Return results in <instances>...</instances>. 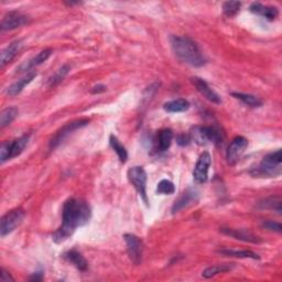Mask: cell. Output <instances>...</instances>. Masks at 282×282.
<instances>
[{
    "instance_id": "1",
    "label": "cell",
    "mask_w": 282,
    "mask_h": 282,
    "mask_svg": "<svg viewBox=\"0 0 282 282\" xmlns=\"http://www.w3.org/2000/svg\"><path fill=\"white\" fill-rule=\"evenodd\" d=\"M92 216L91 207L85 201L69 199L64 203L62 212V225L53 234L52 239L57 244H61L70 238L76 228L89 223Z\"/></svg>"
},
{
    "instance_id": "2",
    "label": "cell",
    "mask_w": 282,
    "mask_h": 282,
    "mask_svg": "<svg viewBox=\"0 0 282 282\" xmlns=\"http://www.w3.org/2000/svg\"><path fill=\"white\" fill-rule=\"evenodd\" d=\"M172 51L181 62L192 66H202L205 59L201 53L196 43L187 37H171Z\"/></svg>"
},
{
    "instance_id": "3",
    "label": "cell",
    "mask_w": 282,
    "mask_h": 282,
    "mask_svg": "<svg viewBox=\"0 0 282 282\" xmlns=\"http://www.w3.org/2000/svg\"><path fill=\"white\" fill-rule=\"evenodd\" d=\"M282 158L281 150H277L271 153H268L264 157L257 167L251 170V176L255 178H276L279 177L282 172Z\"/></svg>"
},
{
    "instance_id": "4",
    "label": "cell",
    "mask_w": 282,
    "mask_h": 282,
    "mask_svg": "<svg viewBox=\"0 0 282 282\" xmlns=\"http://www.w3.org/2000/svg\"><path fill=\"white\" fill-rule=\"evenodd\" d=\"M190 139L199 146H206L209 144H219L221 141L220 133L213 127L196 126L190 132Z\"/></svg>"
},
{
    "instance_id": "5",
    "label": "cell",
    "mask_w": 282,
    "mask_h": 282,
    "mask_svg": "<svg viewBox=\"0 0 282 282\" xmlns=\"http://www.w3.org/2000/svg\"><path fill=\"white\" fill-rule=\"evenodd\" d=\"M30 139V135H23L20 138L8 141V143H4L2 145V149H0V159H2V162H6L7 160H11L20 156L25 149V147L28 146Z\"/></svg>"
},
{
    "instance_id": "6",
    "label": "cell",
    "mask_w": 282,
    "mask_h": 282,
    "mask_svg": "<svg viewBox=\"0 0 282 282\" xmlns=\"http://www.w3.org/2000/svg\"><path fill=\"white\" fill-rule=\"evenodd\" d=\"M129 182L135 186V189L139 193V195L145 201V203L148 204V196H147V172L144 169V166L136 165L132 166L127 173Z\"/></svg>"
},
{
    "instance_id": "7",
    "label": "cell",
    "mask_w": 282,
    "mask_h": 282,
    "mask_svg": "<svg viewBox=\"0 0 282 282\" xmlns=\"http://www.w3.org/2000/svg\"><path fill=\"white\" fill-rule=\"evenodd\" d=\"M90 123V119L87 118H80V119H76V120H73V122L71 123H68L65 126H63L61 129H60L54 137H53L50 141V149L53 150L55 149V148L61 145L63 141L68 138L70 135H72V133L79 129V128H83V127H85L86 125H89Z\"/></svg>"
},
{
    "instance_id": "8",
    "label": "cell",
    "mask_w": 282,
    "mask_h": 282,
    "mask_svg": "<svg viewBox=\"0 0 282 282\" xmlns=\"http://www.w3.org/2000/svg\"><path fill=\"white\" fill-rule=\"evenodd\" d=\"M24 215L25 213L22 209H15L4 215L0 221V236L5 237L15 231L22 223Z\"/></svg>"
},
{
    "instance_id": "9",
    "label": "cell",
    "mask_w": 282,
    "mask_h": 282,
    "mask_svg": "<svg viewBox=\"0 0 282 282\" xmlns=\"http://www.w3.org/2000/svg\"><path fill=\"white\" fill-rule=\"evenodd\" d=\"M124 239L126 241L127 251H128L130 260L135 265H140L144 255L143 240L132 234H125Z\"/></svg>"
},
{
    "instance_id": "10",
    "label": "cell",
    "mask_w": 282,
    "mask_h": 282,
    "mask_svg": "<svg viewBox=\"0 0 282 282\" xmlns=\"http://www.w3.org/2000/svg\"><path fill=\"white\" fill-rule=\"evenodd\" d=\"M247 147H248V140L245 137L238 136L236 138H234L230 146H228L227 152H226V159L228 164L231 165L236 164L239 161V159L241 158V156L244 154Z\"/></svg>"
},
{
    "instance_id": "11",
    "label": "cell",
    "mask_w": 282,
    "mask_h": 282,
    "mask_svg": "<svg viewBox=\"0 0 282 282\" xmlns=\"http://www.w3.org/2000/svg\"><path fill=\"white\" fill-rule=\"evenodd\" d=\"M212 163V158L211 154L204 151L202 154H201L195 167H194L193 171V178L194 181L199 184H203L205 183L207 179H209V170Z\"/></svg>"
},
{
    "instance_id": "12",
    "label": "cell",
    "mask_w": 282,
    "mask_h": 282,
    "mask_svg": "<svg viewBox=\"0 0 282 282\" xmlns=\"http://www.w3.org/2000/svg\"><path fill=\"white\" fill-rule=\"evenodd\" d=\"M29 22V17L18 11H10L4 17L2 21V30L8 31L17 29Z\"/></svg>"
},
{
    "instance_id": "13",
    "label": "cell",
    "mask_w": 282,
    "mask_h": 282,
    "mask_svg": "<svg viewBox=\"0 0 282 282\" xmlns=\"http://www.w3.org/2000/svg\"><path fill=\"white\" fill-rule=\"evenodd\" d=\"M200 199V194L196 190L194 189H187L186 191H184L182 194H181V196L174 202L173 206H172V213L176 214L179 213L180 211H182L186 207H189L193 204H195Z\"/></svg>"
},
{
    "instance_id": "14",
    "label": "cell",
    "mask_w": 282,
    "mask_h": 282,
    "mask_svg": "<svg viewBox=\"0 0 282 282\" xmlns=\"http://www.w3.org/2000/svg\"><path fill=\"white\" fill-rule=\"evenodd\" d=\"M220 232L226 236L233 237L235 239H238L245 243H251V244H259L261 243L260 237L257 235L252 234L251 232L247 230H235V228H220Z\"/></svg>"
},
{
    "instance_id": "15",
    "label": "cell",
    "mask_w": 282,
    "mask_h": 282,
    "mask_svg": "<svg viewBox=\"0 0 282 282\" xmlns=\"http://www.w3.org/2000/svg\"><path fill=\"white\" fill-rule=\"evenodd\" d=\"M191 82L192 84L196 87V90L202 94V95L206 98L209 99L210 102L212 103H215V104H220L221 103V99L219 97L218 94L215 92L214 90H212L210 85L207 84L205 80L203 78H200V77H192L191 78Z\"/></svg>"
},
{
    "instance_id": "16",
    "label": "cell",
    "mask_w": 282,
    "mask_h": 282,
    "mask_svg": "<svg viewBox=\"0 0 282 282\" xmlns=\"http://www.w3.org/2000/svg\"><path fill=\"white\" fill-rule=\"evenodd\" d=\"M249 10H250V12L255 13V15H259L261 17H264L267 20H269V21H273V20H276L279 15V11L276 7L264 6L259 3L251 4L249 7Z\"/></svg>"
},
{
    "instance_id": "17",
    "label": "cell",
    "mask_w": 282,
    "mask_h": 282,
    "mask_svg": "<svg viewBox=\"0 0 282 282\" xmlns=\"http://www.w3.org/2000/svg\"><path fill=\"white\" fill-rule=\"evenodd\" d=\"M23 43L21 40H17V41H13L10 43L6 49L3 50L2 52V57H0V63H2V66H5L8 63H10L13 59H15L20 50L22 49Z\"/></svg>"
},
{
    "instance_id": "18",
    "label": "cell",
    "mask_w": 282,
    "mask_h": 282,
    "mask_svg": "<svg viewBox=\"0 0 282 282\" xmlns=\"http://www.w3.org/2000/svg\"><path fill=\"white\" fill-rule=\"evenodd\" d=\"M52 49H45L43 51H41L40 53H38L37 57L32 58L31 60H29V61H26L25 63H23L21 66L19 68V71L20 72H26V71H30L31 69L36 68V66L42 64L43 62H45L46 60H48L51 55H52Z\"/></svg>"
},
{
    "instance_id": "19",
    "label": "cell",
    "mask_w": 282,
    "mask_h": 282,
    "mask_svg": "<svg viewBox=\"0 0 282 282\" xmlns=\"http://www.w3.org/2000/svg\"><path fill=\"white\" fill-rule=\"evenodd\" d=\"M36 76H37V73H35V72L28 73L24 77L20 78V79L17 80V82L11 84L8 87V90H7V94H8L9 96H17L18 94H20L22 92V90L24 89L26 85L32 82L33 78H35Z\"/></svg>"
},
{
    "instance_id": "20",
    "label": "cell",
    "mask_w": 282,
    "mask_h": 282,
    "mask_svg": "<svg viewBox=\"0 0 282 282\" xmlns=\"http://www.w3.org/2000/svg\"><path fill=\"white\" fill-rule=\"evenodd\" d=\"M163 108L165 111L172 112V114L183 112L190 108V103H189V100H186L184 98H178V99H173V100H170V102L165 103Z\"/></svg>"
},
{
    "instance_id": "21",
    "label": "cell",
    "mask_w": 282,
    "mask_h": 282,
    "mask_svg": "<svg viewBox=\"0 0 282 282\" xmlns=\"http://www.w3.org/2000/svg\"><path fill=\"white\" fill-rule=\"evenodd\" d=\"M65 258L68 259L70 263L75 266L79 271H86L89 269V263L86 259L82 256V253H79L77 250H70L65 253Z\"/></svg>"
},
{
    "instance_id": "22",
    "label": "cell",
    "mask_w": 282,
    "mask_h": 282,
    "mask_svg": "<svg viewBox=\"0 0 282 282\" xmlns=\"http://www.w3.org/2000/svg\"><path fill=\"white\" fill-rule=\"evenodd\" d=\"M235 268L234 264H221V265H214L212 267L206 268V269L202 272V277L210 279L212 277L217 276L219 273H224L233 270Z\"/></svg>"
},
{
    "instance_id": "23",
    "label": "cell",
    "mask_w": 282,
    "mask_h": 282,
    "mask_svg": "<svg viewBox=\"0 0 282 282\" xmlns=\"http://www.w3.org/2000/svg\"><path fill=\"white\" fill-rule=\"evenodd\" d=\"M232 96L239 99L240 102H243L244 104L253 107V108H257V107H261L263 105V100H261L259 97L251 95V94H245V93H233Z\"/></svg>"
},
{
    "instance_id": "24",
    "label": "cell",
    "mask_w": 282,
    "mask_h": 282,
    "mask_svg": "<svg viewBox=\"0 0 282 282\" xmlns=\"http://www.w3.org/2000/svg\"><path fill=\"white\" fill-rule=\"evenodd\" d=\"M173 140V132L171 129H163L158 135V148L160 151H166L169 149Z\"/></svg>"
},
{
    "instance_id": "25",
    "label": "cell",
    "mask_w": 282,
    "mask_h": 282,
    "mask_svg": "<svg viewBox=\"0 0 282 282\" xmlns=\"http://www.w3.org/2000/svg\"><path fill=\"white\" fill-rule=\"evenodd\" d=\"M218 253L223 255L226 257H236V258H251V259H259V256L253 251L250 250H235V249H220Z\"/></svg>"
},
{
    "instance_id": "26",
    "label": "cell",
    "mask_w": 282,
    "mask_h": 282,
    "mask_svg": "<svg viewBox=\"0 0 282 282\" xmlns=\"http://www.w3.org/2000/svg\"><path fill=\"white\" fill-rule=\"evenodd\" d=\"M18 116V109L16 107H8L2 111V115H0V127L5 128V127L9 126L13 120L16 119Z\"/></svg>"
},
{
    "instance_id": "27",
    "label": "cell",
    "mask_w": 282,
    "mask_h": 282,
    "mask_svg": "<svg viewBox=\"0 0 282 282\" xmlns=\"http://www.w3.org/2000/svg\"><path fill=\"white\" fill-rule=\"evenodd\" d=\"M109 144H110V147L114 149V151L117 153L119 160L122 161L123 163H125L127 159H128V153H127L126 148L122 144H120V141L114 135H111L109 138Z\"/></svg>"
},
{
    "instance_id": "28",
    "label": "cell",
    "mask_w": 282,
    "mask_h": 282,
    "mask_svg": "<svg viewBox=\"0 0 282 282\" xmlns=\"http://www.w3.org/2000/svg\"><path fill=\"white\" fill-rule=\"evenodd\" d=\"M259 209L276 211L278 214H281V200L279 198L266 199L259 203Z\"/></svg>"
},
{
    "instance_id": "29",
    "label": "cell",
    "mask_w": 282,
    "mask_h": 282,
    "mask_svg": "<svg viewBox=\"0 0 282 282\" xmlns=\"http://www.w3.org/2000/svg\"><path fill=\"white\" fill-rule=\"evenodd\" d=\"M71 70L70 68V65H63L61 69H59L55 73H54V75H53L50 79H49V86H55L58 85L59 83H61L62 80L64 79V77L68 75V73L69 71Z\"/></svg>"
},
{
    "instance_id": "30",
    "label": "cell",
    "mask_w": 282,
    "mask_h": 282,
    "mask_svg": "<svg viewBox=\"0 0 282 282\" xmlns=\"http://www.w3.org/2000/svg\"><path fill=\"white\" fill-rule=\"evenodd\" d=\"M240 7H241V4L238 2H226L223 5L224 15L228 18L236 16L240 10Z\"/></svg>"
},
{
    "instance_id": "31",
    "label": "cell",
    "mask_w": 282,
    "mask_h": 282,
    "mask_svg": "<svg viewBox=\"0 0 282 282\" xmlns=\"http://www.w3.org/2000/svg\"><path fill=\"white\" fill-rule=\"evenodd\" d=\"M157 192L159 194H164V195H170V194H173L176 192V187H174V184L169 180H162L160 181L158 187H157Z\"/></svg>"
},
{
    "instance_id": "32",
    "label": "cell",
    "mask_w": 282,
    "mask_h": 282,
    "mask_svg": "<svg viewBox=\"0 0 282 282\" xmlns=\"http://www.w3.org/2000/svg\"><path fill=\"white\" fill-rule=\"evenodd\" d=\"M263 227H265L266 230H268V231L276 232V233H281V231H282L281 224L276 223V221H273V220H266V221H264Z\"/></svg>"
},
{
    "instance_id": "33",
    "label": "cell",
    "mask_w": 282,
    "mask_h": 282,
    "mask_svg": "<svg viewBox=\"0 0 282 282\" xmlns=\"http://www.w3.org/2000/svg\"><path fill=\"white\" fill-rule=\"evenodd\" d=\"M177 141H178V144H179L180 146H186L187 144L190 143L191 139H190V137H186V136H184V135H181V136H179V137L177 138Z\"/></svg>"
},
{
    "instance_id": "34",
    "label": "cell",
    "mask_w": 282,
    "mask_h": 282,
    "mask_svg": "<svg viewBox=\"0 0 282 282\" xmlns=\"http://www.w3.org/2000/svg\"><path fill=\"white\" fill-rule=\"evenodd\" d=\"M0 280H2L3 282H9V281H13V278L5 269H3L2 270V277H0Z\"/></svg>"
},
{
    "instance_id": "35",
    "label": "cell",
    "mask_w": 282,
    "mask_h": 282,
    "mask_svg": "<svg viewBox=\"0 0 282 282\" xmlns=\"http://www.w3.org/2000/svg\"><path fill=\"white\" fill-rule=\"evenodd\" d=\"M43 279V271H38L33 273V276L30 278L31 281H41Z\"/></svg>"
},
{
    "instance_id": "36",
    "label": "cell",
    "mask_w": 282,
    "mask_h": 282,
    "mask_svg": "<svg viewBox=\"0 0 282 282\" xmlns=\"http://www.w3.org/2000/svg\"><path fill=\"white\" fill-rule=\"evenodd\" d=\"M106 90V87L104 85H97L95 87H93V90H92V93L94 94H96V93H102V92H105Z\"/></svg>"
}]
</instances>
